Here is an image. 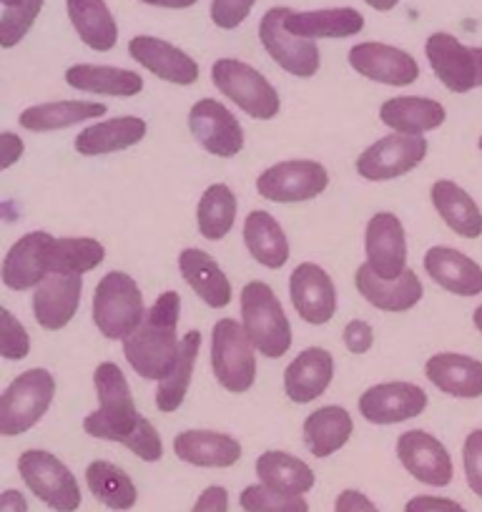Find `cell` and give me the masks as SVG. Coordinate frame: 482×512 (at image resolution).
Returning <instances> with one entry per match:
<instances>
[{"label": "cell", "instance_id": "6da1fadb", "mask_svg": "<svg viewBox=\"0 0 482 512\" xmlns=\"http://www.w3.org/2000/svg\"><path fill=\"white\" fill-rule=\"evenodd\" d=\"M181 297L169 289L149 309L141 327L124 342V357L139 377L161 382L171 374L179 359Z\"/></svg>", "mask_w": 482, "mask_h": 512}, {"label": "cell", "instance_id": "7a4b0ae2", "mask_svg": "<svg viewBox=\"0 0 482 512\" xmlns=\"http://www.w3.org/2000/svg\"><path fill=\"white\" fill-rule=\"evenodd\" d=\"M93 387H96L98 410L86 415L83 430L96 440L118 442L126 447L144 417L136 410L129 379L116 362H101L93 372Z\"/></svg>", "mask_w": 482, "mask_h": 512}, {"label": "cell", "instance_id": "3957f363", "mask_svg": "<svg viewBox=\"0 0 482 512\" xmlns=\"http://www.w3.org/2000/svg\"><path fill=\"white\" fill-rule=\"evenodd\" d=\"M241 324L257 352L279 359L292 349V324L282 302L267 282H249L241 289Z\"/></svg>", "mask_w": 482, "mask_h": 512}, {"label": "cell", "instance_id": "277c9868", "mask_svg": "<svg viewBox=\"0 0 482 512\" xmlns=\"http://www.w3.org/2000/svg\"><path fill=\"white\" fill-rule=\"evenodd\" d=\"M144 294L126 272H108L93 292V324L111 342H126L146 319Z\"/></svg>", "mask_w": 482, "mask_h": 512}, {"label": "cell", "instance_id": "5b68a950", "mask_svg": "<svg viewBox=\"0 0 482 512\" xmlns=\"http://www.w3.org/2000/svg\"><path fill=\"white\" fill-rule=\"evenodd\" d=\"M56 379L48 369L33 367L18 374L0 397V435L16 437L33 430L51 410Z\"/></svg>", "mask_w": 482, "mask_h": 512}, {"label": "cell", "instance_id": "8992f818", "mask_svg": "<svg viewBox=\"0 0 482 512\" xmlns=\"http://www.w3.org/2000/svg\"><path fill=\"white\" fill-rule=\"evenodd\" d=\"M211 369L226 392L252 390L257 382V347L236 319H219L211 332Z\"/></svg>", "mask_w": 482, "mask_h": 512}, {"label": "cell", "instance_id": "52a82bcc", "mask_svg": "<svg viewBox=\"0 0 482 512\" xmlns=\"http://www.w3.org/2000/svg\"><path fill=\"white\" fill-rule=\"evenodd\" d=\"M211 81L221 96L229 98L257 121H272L282 111V98L277 88L257 68L239 58H219L211 66Z\"/></svg>", "mask_w": 482, "mask_h": 512}, {"label": "cell", "instance_id": "ba28073f", "mask_svg": "<svg viewBox=\"0 0 482 512\" xmlns=\"http://www.w3.org/2000/svg\"><path fill=\"white\" fill-rule=\"evenodd\" d=\"M18 472L28 490L53 512H76L81 507V485L76 475L53 452L26 450L18 457Z\"/></svg>", "mask_w": 482, "mask_h": 512}, {"label": "cell", "instance_id": "9c48e42d", "mask_svg": "<svg viewBox=\"0 0 482 512\" xmlns=\"http://www.w3.org/2000/svg\"><path fill=\"white\" fill-rule=\"evenodd\" d=\"M287 13L289 8H269L264 13L262 23H259V41H262L264 51L272 56L282 71L292 73L297 78H312L317 76L319 66H322V56H319L317 43L309 38L294 36L287 28Z\"/></svg>", "mask_w": 482, "mask_h": 512}, {"label": "cell", "instance_id": "30bf717a", "mask_svg": "<svg viewBox=\"0 0 482 512\" xmlns=\"http://www.w3.org/2000/svg\"><path fill=\"white\" fill-rule=\"evenodd\" d=\"M425 56L447 91L470 93L482 88L480 46H465L452 33H432L425 43Z\"/></svg>", "mask_w": 482, "mask_h": 512}, {"label": "cell", "instance_id": "8fae6325", "mask_svg": "<svg viewBox=\"0 0 482 512\" xmlns=\"http://www.w3.org/2000/svg\"><path fill=\"white\" fill-rule=\"evenodd\" d=\"M329 186V171L319 161H282L257 176V191L274 204H302L322 196Z\"/></svg>", "mask_w": 482, "mask_h": 512}, {"label": "cell", "instance_id": "7c38bea8", "mask_svg": "<svg viewBox=\"0 0 482 512\" xmlns=\"http://www.w3.org/2000/svg\"><path fill=\"white\" fill-rule=\"evenodd\" d=\"M427 144L425 136H407V134H395L385 136V139L375 141L372 146H367L362 154L357 156V174L365 181H395L400 176L410 174L417 166L425 161Z\"/></svg>", "mask_w": 482, "mask_h": 512}, {"label": "cell", "instance_id": "4fadbf2b", "mask_svg": "<svg viewBox=\"0 0 482 512\" xmlns=\"http://www.w3.org/2000/svg\"><path fill=\"white\" fill-rule=\"evenodd\" d=\"M189 131L201 149L219 159H234L244 149V128L239 118L216 98H201L191 106Z\"/></svg>", "mask_w": 482, "mask_h": 512}, {"label": "cell", "instance_id": "5bb4252c", "mask_svg": "<svg viewBox=\"0 0 482 512\" xmlns=\"http://www.w3.org/2000/svg\"><path fill=\"white\" fill-rule=\"evenodd\" d=\"M427 392L412 382L372 384L362 392L357 407L370 425H400L427 410Z\"/></svg>", "mask_w": 482, "mask_h": 512}, {"label": "cell", "instance_id": "9a60e30c", "mask_svg": "<svg viewBox=\"0 0 482 512\" xmlns=\"http://www.w3.org/2000/svg\"><path fill=\"white\" fill-rule=\"evenodd\" d=\"M56 236L48 231H31L21 236L16 244L8 249L3 267H0V279L13 292H28L36 289L51 277V246Z\"/></svg>", "mask_w": 482, "mask_h": 512}, {"label": "cell", "instance_id": "2e32d148", "mask_svg": "<svg viewBox=\"0 0 482 512\" xmlns=\"http://www.w3.org/2000/svg\"><path fill=\"white\" fill-rule=\"evenodd\" d=\"M397 457L415 480L430 487H447L455 477V465L447 447L425 430H407L397 437Z\"/></svg>", "mask_w": 482, "mask_h": 512}, {"label": "cell", "instance_id": "e0dca14e", "mask_svg": "<svg viewBox=\"0 0 482 512\" xmlns=\"http://www.w3.org/2000/svg\"><path fill=\"white\" fill-rule=\"evenodd\" d=\"M349 66L365 76L367 81L385 83V86H412L420 78V66L407 51L387 43L367 41L349 48Z\"/></svg>", "mask_w": 482, "mask_h": 512}, {"label": "cell", "instance_id": "ac0fdd59", "mask_svg": "<svg viewBox=\"0 0 482 512\" xmlns=\"http://www.w3.org/2000/svg\"><path fill=\"white\" fill-rule=\"evenodd\" d=\"M365 254L372 272L382 279H397L407 269V236L400 216L380 211L367 221Z\"/></svg>", "mask_w": 482, "mask_h": 512}, {"label": "cell", "instance_id": "d6986e66", "mask_svg": "<svg viewBox=\"0 0 482 512\" xmlns=\"http://www.w3.org/2000/svg\"><path fill=\"white\" fill-rule=\"evenodd\" d=\"M289 297L307 324L322 327L337 314V289L319 264L304 262L289 277Z\"/></svg>", "mask_w": 482, "mask_h": 512}, {"label": "cell", "instance_id": "ffe728a7", "mask_svg": "<svg viewBox=\"0 0 482 512\" xmlns=\"http://www.w3.org/2000/svg\"><path fill=\"white\" fill-rule=\"evenodd\" d=\"M354 287L365 297L367 304L392 314L410 312L425 297V287L415 269H405V274L397 279H382L372 272L370 264H362L354 272Z\"/></svg>", "mask_w": 482, "mask_h": 512}, {"label": "cell", "instance_id": "44dd1931", "mask_svg": "<svg viewBox=\"0 0 482 512\" xmlns=\"http://www.w3.org/2000/svg\"><path fill=\"white\" fill-rule=\"evenodd\" d=\"M129 56L141 68L154 73L161 81L174 83V86H191V83L199 81V63L189 53L176 48L174 43L161 41L156 36L131 38Z\"/></svg>", "mask_w": 482, "mask_h": 512}, {"label": "cell", "instance_id": "7402d4cb", "mask_svg": "<svg viewBox=\"0 0 482 512\" xmlns=\"http://www.w3.org/2000/svg\"><path fill=\"white\" fill-rule=\"evenodd\" d=\"M83 277L51 274L41 287L33 289V317L46 332H61L76 317L81 304Z\"/></svg>", "mask_w": 482, "mask_h": 512}, {"label": "cell", "instance_id": "603a6c76", "mask_svg": "<svg viewBox=\"0 0 482 512\" xmlns=\"http://www.w3.org/2000/svg\"><path fill=\"white\" fill-rule=\"evenodd\" d=\"M332 379V352L324 347H307L284 369V392L294 405H309L329 390Z\"/></svg>", "mask_w": 482, "mask_h": 512}, {"label": "cell", "instance_id": "cb8c5ba5", "mask_svg": "<svg viewBox=\"0 0 482 512\" xmlns=\"http://www.w3.org/2000/svg\"><path fill=\"white\" fill-rule=\"evenodd\" d=\"M425 272L437 287L457 297L482 294V267L452 246H432L425 254Z\"/></svg>", "mask_w": 482, "mask_h": 512}, {"label": "cell", "instance_id": "d4e9b609", "mask_svg": "<svg viewBox=\"0 0 482 512\" xmlns=\"http://www.w3.org/2000/svg\"><path fill=\"white\" fill-rule=\"evenodd\" d=\"M425 377L437 390L457 400L482 397V362L457 352L432 354L425 364Z\"/></svg>", "mask_w": 482, "mask_h": 512}, {"label": "cell", "instance_id": "484cf974", "mask_svg": "<svg viewBox=\"0 0 482 512\" xmlns=\"http://www.w3.org/2000/svg\"><path fill=\"white\" fill-rule=\"evenodd\" d=\"M146 126L144 118L139 116H118L98 121L93 126L83 128L81 134L76 136L73 146L81 156H108L126 151L131 146L141 144L146 139Z\"/></svg>", "mask_w": 482, "mask_h": 512}, {"label": "cell", "instance_id": "4316f807", "mask_svg": "<svg viewBox=\"0 0 482 512\" xmlns=\"http://www.w3.org/2000/svg\"><path fill=\"white\" fill-rule=\"evenodd\" d=\"M174 455L194 467H234L241 460V442L226 432L184 430L174 437Z\"/></svg>", "mask_w": 482, "mask_h": 512}, {"label": "cell", "instance_id": "83f0119b", "mask_svg": "<svg viewBox=\"0 0 482 512\" xmlns=\"http://www.w3.org/2000/svg\"><path fill=\"white\" fill-rule=\"evenodd\" d=\"M179 272L184 277V282L194 289L196 297H201V302L206 307H229L231 297H234V289H231V282L224 274V269L214 262V256L189 246V249H184L179 254Z\"/></svg>", "mask_w": 482, "mask_h": 512}, {"label": "cell", "instance_id": "f1b7e54d", "mask_svg": "<svg viewBox=\"0 0 482 512\" xmlns=\"http://www.w3.org/2000/svg\"><path fill=\"white\" fill-rule=\"evenodd\" d=\"M447 111L440 101L422 96H397L382 103L380 121L395 134L422 136L445 123Z\"/></svg>", "mask_w": 482, "mask_h": 512}, {"label": "cell", "instance_id": "f546056e", "mask_svg": "<svg viewBox=\"0 0 482 512\" xmlns=\"http://www.w3.org/2000/svg\"><path fill=\"white\" fill-rule=\"evenodd\" d=\"M66 83L76 91L96 93V96L131 98L144 91V76L129 68L96 66V63H78L66 71Z\"/></svg>", "mask_w": 482, "mask_h": 512}, {"label": "cell", "instance_id": "4dcf8cb0", "mask_svg": "<svg viewBox=\"0 0 482 512\" xmlns=\"http://www.w3.org/2000/svg\"><path fill=\"white\" fill-rule=\"evenodd\" d=\"M287 28L299 38H349L362 33L365 16L357 8H322V11H292L287 13Z\"/></svg>", "mask_w": 482, "mask_h": 512}, {"label": "cell", "instance_id": "1f68e13d", "mask_svg": "<svg viewBox=\"0 0 482 512\" xmlns=\"http://www.w3.org/2000/svg\"><path fill=\"white\" fill-rule=\"evenodd\" d=\"M432 206L447 226L462 239L482 236V211L470 194L455 181L440 179L432 184Z\"/></svg>", "mask_w": 482, "mask_h": 512}, {"label": "cell", "instance_id": "d6a6232c", "mask_svg": "<svg viewBox=\"0 0 482 512\" xmlns=\"http://www.w3.org/2000/svg\"><path fill=\"white\" fill-rule=\"evenodd\" d=\"M108 108L96 101H51L26 108L18 116V126L33 131V134H48V131H63V128L78 126L91 118L106 116Z\"/></svg>", "mask_w": 482, "mask_h": 512}, {"label": "cell", "instance_id": "836d02e7", "mask_svg": "<svg viewBox=\"0 0 482 512\" xmlns=\"http://www.w3.org/2000/svg\"><path fill=\"white\" fill-rule=\"evenodd\" d=\"M244 244L254 262L267 269H282L289 262V239L269 211L254 209L244 219Z\"/></svg>", "mask_w": 482, "mask_h": 512}, {"label": "cell", "instance_id": "e575fe53", "mask_svg": "<svg viewBox=\"0 0 482 512\" xmlns=\"http://www.w3.org/2000/svg\"><path fill=\"white\" fill-rule=\"evenodd\" d=\"M302 432L307 450L314 457H319V460H324V457H332L334 452H339L347 445L354 432V422L344 407L327 405L314 410L304 420Z\"/></svg>", "mask_w": 482, "mask_h": 512}, {"label": "cell", "instance_id": "d590c367", "mask_svg": "<svg viewBox=\"0 0 482 512\" xmlns=\"http://www.w3.org/2000/svg\"><path fill=\"white\" fill-rule=\"evenodd\" d=\"M73 31L91 51L108 53L118 43V26L106 0H66Z\"/></svg>", "mask_w": 482, "mask_h": 512}, {"label": "cell", "instance_id": "8d00e7d4", "mask_svg": "<svg viewBox=\"0 0 482 512\" xmlns=\"http://www.w3.org/2000/svg\"><path fill=\"white\" fill-rule=\"evenodd\" d=\"M257 477L262 485L272 490L284 492V495H307L317 482L312 467L299 457L289 455L282 450H267L257 457Z\"/></svg>", "mask_w": 482, "mask_h": 512}, {"label": "cell", "instance_id": "74e56055", "mask_svg": "<svg viewBox=\"0 0 482 512\" xmlns=\"http://www.w3.org/2000/svg\"><path fill=\"white\" fill-rule=\"evenodd\" d=\"M86 485L91 495L103 507L116 512H126L139 502V490L129 472L106 460H93L86 467Z\"/></svg>", "mask_w": 482, "mask_h": 512}, {"label": "cell", "instance_id": "f35d334b", "mask_svg": "<svg viewBox=\"0 0 482 512\" xmlns=\"http://www.w3.org/2000/svg\"><path fill=\"white\" fill-rule=\"evenodd\" d=\"M201 352V332L199 329H191L181 337L179 347V359H176L174 369L166 379H161L159 387H156V407L166 415L179 410L186 400V392L191 387V379H194L196 359Z\"/></svg>", "mask_w": 482, "mask_h": 512}, {"label": "cell", "instance_id": "ab89813d", "mask_svg": "<svg viewBox=\"0 0 482 512\" xmlns=\"http://www.w3.org/2000/svg\"><path fill=\"white\" fill-rule=\"evenodd\" d=\"M236 221V196L226 184H211L201 194L196 206V226L209 241H221L229 236Z\"/></svg>", "mask_w": 482, "mask_h": 512}, {"label": "cell", "instance_id": "60d3db41", "mask_svg": "<svg viewBox=\"0 0 482 512\" xmlns=\"http://www.w3.org/2000/svg\"><path fill=\"white\" fill-rule=\"evenodd\" d=\"M106 259V246L88 236H63L53 239L51 246V274H83L101 267Z\"/></svg>", "mask_w": 482, "mask_h": 512}, {"label": "cell", "instance_id": "b9f144b4", "mask_svg": "<svg viewBox=\"0 0 482 512\" xmlns=\"http://www.w3.org/2000/svg\"><path fill=\"white\" fill-rule=\"evenodd\" d=\"M239 505L244 512H309V502L304 500V495H284L262 482L244 487Z\"/></svg>", "mask_w": 482, "mask_h": 512}, {"label": "cell", "instance_id": "7bdbcfd3", "mask_svg": "<svg viewBox=\"0 0 482 512\" xmlns=\"http://www.w3.org/2000/svg\"><path fill=\"white\" fill-rule=\"evenodd\" d=\"M43 6H46V0H23L18 6L3 8V16H0V46L6 48V51L18 46L31 33Z\"/></svg>", "mask_w": 482, "mask_h": 512}, {"label": "cell", "instance_id": "ee69618b", "mask_svg": "<svg viewBox=\"0 0 482 512\" xmlns=\"http://www.w3.org/2000/svg\"><path fill=\"white\" fill-rule=\"evenodd\" d=\"M3 329H0V354L8 359V362H18V359H26L31 354V337H28V329L23 327L16 319V314L11 309L3 307Z\"/></svg>", "mask_w": 482, "mask_h": 512}, {"label": "cell", "instance_id": "f6af8a7d", "mask_svg": "<svg viewBox=\"0 0 482 512\" xmlns=\"http://www.w3.org/2000/svg\"><path fill=\"white\" fill-rule=\"evenodd\" d=\"M257 0H211V21L221 31H234L252 16Z\"/></svg>", "mask_w": 482, "mask_h": 512}, {"label": "cell", "instance_id": "bcb514c9", "mask_svg": "<svg viewBox=\"0 0 482 512\" xmlns=\"http://www.w3.org/2000/svg\"><path fill=\"white\" fill-rule=\"evenodd\" d=\"M462 467L467 487L482 497V430H472L462 442Z\"/></svg>", "mask_w": 482, "mask_h": 512}, {"label": "cell", "instance_id": "7dc6e473", "mask_svg": "<svg viewBox=\"0 0 482 512\" xmlns=\"http://www.w3.org/2000/svg\"><path fill=\"white\" fill-rule=\"evenodd\" d=\"M126 447L144 462H159L161 457H164V442H161V435L146 417H141L139 427H136V432L131 435V440L126 442Z\"/></svg>", "mask_w": 482, "mask_h": 512}, {"label": "cell", "instance_id": "c3c4849f", "mask_svg": "<svg viewBox=\"0 0 482 512\" xmlns=\"http://www.w3.org/2000/svg\"><path fill=\"white\" fill-rule=\"evenodd\" d=\"M342 339L344 347L352 354H367L372 349V344H375V329H372V324L365 322V319H352V322H347V327H344Z\"/></svg>", "mask_w": 482, "mask_h": 512}, {"label": "cell", "instance_id": "681fc988", "mask_svg": "<svg viewBox=\"0 0 482 512\" xmlns=\"http://www.w3.org/2000/svg\"><path fill=\"white\" fill-rule=\"evenodd\" d=\"M405 512H467V510L457 500H450V497L417 495L407 502Z\"/></svg>", "mask_w": 482, "mask_h": 512}, {"label": "cell", "instance_id": "f907efd6", "mask_svg": "<svg viewBox=\"0 0 482 512\" xmlns=\"http://www.w3.org/2000/svg\"><path fill=\"white\" fill-rule=\"evenodd\" d=\"M191 512H229V492H226V487H206L199 495V500L194 502V510Z\"/></svg>", "mask_w": 482, "mask_h": 512}, {"label": "cell", "instance_id": "816d5d0a", "mask_svg": "<svg viewBox=\"0 0 482 512\" xmlns=\"http://www.w3.org/2000/svg\"><path fill=\"white\" fill-rule=\"evenodd\" d=\"M334 512H380L375 502L359 490H342L334 500Z\"/></svg>", "mask_w": 482, "mask_h": 512}, {"label": "cell", "instance_id": "f5cc1de1", "mask_svg": "<svg viewBox=\"0 0 482 512\" xmlns=\"http://www.w3.org/2000/svg\"><path fill=\"white\" fill-rule=\"evenodd\" d=\"M0 144H3V161H0V166H3V171H8L16 161H21L26 144H23L21 136L11 134V131H6V134L0 136Z\"/></svg>", "mask_w": 482, "mask_h": 512}, {"label": "cell", "instance_id": "db71d44e", "mask_svg": "<svg viewBox=\"0 0 482 512\" xmlns=\"http://www.w3.org/2000/svg\"><path fill=\"white\" fill-rule=\"evenodd\" d=\"M0 512H28V500L21 490H6L0 495Z\"/></svg>", "mask_w": 482, "mask_h": 512}, {"label": "cell", "instance_id": "11a10c76", "mask_svg": "<svg viewBox=\"0 0 482 512\" xmlns=\"http://www.w3.org/2000/svg\"><path fill=\"white\" fill-rule=\"evenodd\" d=\"M146 6H156V8H171V11H184V8L196 6L199 0H141Z\"/></svg>", "mask_w": 482, "mask_h": 512}, {"label": "cell", "instance_id": "9f6ffc18", "mask_svg": "<svg viewBox=\"0 0 482 512\" xmlns=\"http://www.w3.org/2000/svg\"><path fill=\"white\" fill-rule=\"evenodd\" d=\"M365 3L370 8H375V11H380V13H390V11H395L397 6H400V0H365Z\"/></svg>", "mask_w": 482, "mask_h": 512}, {"label": "cell", "instance_id": "6f0895ef", "mask_svg": "<svg viewBox=\"0 0 482 512\" xmlns=\"http://www.w3.org/2000/svg\"><path fill=\"white\" fill-rule=\"evenodd\" d=\"M472 324H475L477 332L482 334V304H480V307L475 309V312H472Z\"/></svg>", "mask_w": 482, "mask_h": 512}, {"label": "cell", "instance_id": "680465c9", "mask_svg": "<svg viewBox=\"0 0 482 512\" xmlns=\"http://www.w3.org/2000/svg\"><path fill=\"white\" fill-rule=\"evenodd\" d=\"M3 3V8H11V6H18V3H23V0H0Z\"/></svg>", "mask_w": 482, "mask_h": 512}, {"label": "cell", "instance_id": "91938a15", "mask_svg": "<svg viewBox=\"0 0 482 512\" xmlns=\"http://www.w3.org/2000/svg\"><path fill=\"white\" fill-rule=\"evenodd\" d=\"M477 146H480V151H482V136H480V141H477Z\"/></svg>", "mask_w": 482, "mask_h": 512}]
</instances>
